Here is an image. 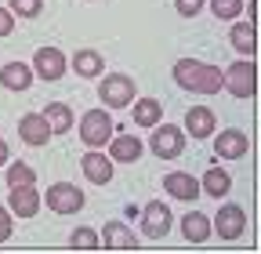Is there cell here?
Wrapping results in <instances>:
<instances>
[{
	"label": "cell",
	"instance_id": "obj_15",
	"mask_svg": "<svg viewBox=\"0 0 261 254\" xmlns=\"http://www.w3.org/2000/svg\"><path fill=\"white\" fill-rule=\"evenodd\" d=\"M142 156V142L135 135H116L109 138V160L113 164H135Z\"/></svg>",
	"mask_w": 261,
	"mask_h": 254
},
{
	"label": "cell",
	"instance_id": "obj_18",
	"mask_svg": "<svg viewBox=\"0 0 261 254\" xmlns=\"http://www.w3.org/2000/svg\"><path fill=\"white\" fill-rule=\"evenodd\" d=\"M0 84H4L8 91H29V84H33V69L25 66V62H8V66L0 69Z\"/></svg>",
	"mask_w": 261,
	"mask_h": 254
},
{
	"label": "cell",
	"instance_id": "obj_10",
	"mask_svg": "<svg viewBox=\"0 0 261 254\" xmlns=\"http://www.w3.org/2000/svg\"><path fill=\"white\" fill-rule=\"evenodd\" d=\"M18 135H22L25 145H47L51 127H47L44 113H29V116H22V120H18Z\"/></svg>",
	"mask_w": 261,
	"mask_h": 254
},
{
	"label": "cell",
	"instance_id": "obj_19",
	"mask_svg": "<svg viewBox=\"0 0 261 254\" xmlns=\"http://www.w3.org/2000/svg\"><path fill=\"white\" fill-rule=\"evenodd\" d=\"M181 236H185L189 243H203V240L211 236V218L200 214V211H189V214L181 218Z\"/></svg>",
	"mask_w": 261,
	"mask_h": 254
},
{
	"label": "cell",
	"instance_id": "obj_4",
	"mask_svg": "<svg viewBox=\"0 0 261 254\" xmlns=\"http://www.w3.org/2000/svg\"><path fill=\"white\" fill-rule=\"evenodd\" d=\"M98 98H102L106 109H127L135 102V80L123 77V73H109L98 87Z\"/></svg>",
	"mask_w": 261,
	"mask_h": 254
},
{
	"label": "cell",
	"instance_id": "obj_32",
	"mask_svg": "<svg viewBox=\"0 0 261 254\" xmlns=\"http://www.w3.org/2000/svg\"><path fill=\"white\" fill-rule=\"evenodd\" d=\"M4 164H8V142L0 138V167H4Z\"/></svg>",
	"mask_w": 261,
	"mask_h": 254
},
{
	"label": "cell",
	"instance_id": "obj_13",
	"mask_svg": "<svg viewBox=\"0 0 261 254\" xmlns=\"http://www.w3.org/2000/svg\"><path fill=\"white\" fill-rule=\"evenodd\" d=\"M163 189H167L174 200H181V204H192L196 196H200V182H196L192 174H185V171L167 174V178H163Z\"/></svg>",
	"mask_w": 261,
	"mask_h": 254
},
{
	"label": "cell",
	"instance_id": "obj_30",
	"mask_svg": "<svg viewBox=\"0 0 261 254\" xmlns=\"http://www.w3.org/2000/svg\"><path fill=\"white\" fill-rule=\"evenodd\" d=\"M11 29H15V15L8 8H0V37H8Z\"/></svg>",
	"mask_w": 261,
	"mask_h": 254
},
{
	"label": "cell",
	"instance_id": "obj_28",
	"mask_svg": "<svg viewBox=\"0 0 261 254\" xmlns=\"http://www.w3.org/2000/svg\"><path fill=\"white\" fill-rule=\"evenodd\" d=\"M37 182V174H33L29 164H11L8 167V185H33Z\"/></svg>",
	"mask_w": 261,
	"mask_h": 254
},
{
	"label": "cell",
	"instance_id": "obj_11",
	"mask_svg": "<svg viewBox=\"0 0 261 254\" xmlns=\"http://www.w3.org/2000/svg\"><path fill=\"white\" fill-rule=\"evenodd\" d=\"M102 240L109 250H138V236L130 233L123 221H106V229H102Z\"/></svg>",
	"mask_w": 261,
	"mask_h": 254
},
{
	"label": "cell",
	"instance_id": "obj_16",
	"mask_svg": "<svg viewBox=\"0 0 261 254\" xmlns=\"http://www.w3.org/2000/svg\"><path fill=\"white\" fill-rule=\"evenodd\" d=\"M247 135L243 131H221L218 138H214V153L218 156H225V160H240V156H247Z\"/></svg>",
	"mask_w": 261,
	"mask_h": 254
},
{
	"label": "cell",
	"instance_id": "obj_26",
	"mask_svg": "<svg viewBox=\"0 0 261 254\" xmlns=\"http://www.w3.org/2000/svg\"><path fill=\"white\" fill-rule=\"evenodd\" d=\"M69 247H73V250H98V247H102V240H98L94 229L84 225V229H76V233L69 236Z\"/></svg>",
	"mask_w": 261,
	"mask_h": 254
},
{
	"label": "cell",
	"instance_id": "obj_17",
	"mask_svg": "<svg viewBox=\"0 0 261 254\" xmlns=\"http://www.w3.org/2000/svg\"><path fill=\"white\" fill-rule=\"evenodd\" d=\"M185 131H189L192 138H211V135H214V113H211L207 106H192V109L185 113Z\"/></svg>",
	"mask_w": 261,
	"mask_h": 254
},
{
	"label": "cell",
	"instance_id": "obj_14",
	"mask_svg": "<svg viewBox=\"0 0 261 254\" xmlns=\"http://www.w3.org/2000/svg\"><path fill=\"white\" fill-rule=\"evenodd\" d=\"M8 204H11V214H18V218H33L40 211V196H37L33 185H11Z\"/></svg>",
	"mask_w": 261,
	"mask_h": 254
},
{
	"label": "cell",
	"instance_id": "obj_12",
	"mask_svg": "<svg viewBox=\"0 0 261 254\" xmlns=\"http://www.w3.org/2000/svg\"><path fill=\"white\" fill-rule=\"evenodd\" d=\"M80 171L94 182V185H106L109 178H113V160L106 153H98V149H91V153H84V160H80Z\"/></svg>",
	"mask_w": 261,
	"mask_h": 254
},
{
	"label": "cell",
	"instance_id": "obj_22",
	"mask_svg": "<svg viewBox=\"0 0 261 254\" xmlns=\"http://www.w3.org/2000/svg\"><path fill=\"white\" fill-rule=\"evenodd\" d=\"M73 69H76V77H98L106 69V58L98 55V51H76V58H73Z\"/></svg>",
	"mask_w": 261,
	"mask_h": 254
},
{
	"label": "cell",
	"instance_id": "obj_29",
	"mask_svg": "<svg viewBox=\"0 0 261 254\" xmlns=\"http://www.w3.org/2000/svg\"><path fill=\"white\" fill-rule=\"evenodd\" d=\"M203 4H207V0H174L178 15H185V18H196V15L203 11Z\"/></svg>",
	"mask_w": 261,
	"mask_h": 254
},
{
	"label": "cell",
	"instance_id": "obj_2",
	"mask_svg": "<svg viewBox=\"0 0 261 254\" xmlns=\"http://www.w3.org/2000/svg\"><path fill=\"white\" fill-rule=\"evenodd\" d=\"M221 84L228 87V94H236V98H254L257 91V69H254V58H240L228 66V73L221 77Z\"/></svg>",
	"mask_w": 261,
	"mask_h": 254
},
{
	"label": "cell",
	"instance_id": "obj_9",
	"mask_svg": "<svg viewBox=\"0 0 261 254\" xmlns=\"http://www.w3.org/2000/svg\"><path fill=\"white\" fill-rule=\"evenodd\" d=\"M167 229H171V207L160 204V200H152V204L145 207V214H142V233H145L149 240H160Z\"/></svg>",
	"mask_w": 261,
	"mask_h": 254
},
{
	"label": "cell",
	"instance_id": "obj_8",
	"mask_svg": "<svg viewBox=\"0 0 261 254\" xmlns=\"http://www.w3.org/2000/svg\"><path fill=\"white\" fill-rule=\"evenodd\" d=\"M214 229H218L221 240L243 236V229H247V211L236 207V204H221V211H218V218H214Z\"/></svg>",
	"mask_w": 261,
	"mask_h": 254
},
{
	"label": "cell",
	"instance_id": "obj_3",
	"mask_svg": "<svg viewBox=\"0 0 261 254\" xmlns=\"http://www.w3.org/2000/svg\"><path fill=\"white\" fill-rule=\"evenodd\" d=\"M80 138H84V145H91V149L109 145V138H113V116H109L106 109H87L84 120H80Z\"/></svg>",
	"mask_w": 261,
	"mask_h": 254
},
{
	"label": "cell",
	"instance_id": "obj_7",
	"mask_svg": "<svg viewBox=\"0 0 261 254\" xmlns=\"http://www.w3.org/2000/svg\"><path fill=\"white\" fill-rule=\"evenodd\" d=\"M47 207L55 214H73V211L84 207V193H80L76 185H69V182H55L47 189Z\"/></svg>",
	"mask_w": 261,
	"mask_h": 254
},
{
	"label": "cell",
	"instance_id": "obj_31",
	"mask_svg": "<svg viewBox=\"0 0 261 254\" xmlns=\"http://www.w3.org/2000/svg\"><path fill=\"white\" fill-rule=\"evenodd\" d=\"M8 236H11V211L0 207V243H4Z\"/></svg>",
	"mask_w": 261,
	"mask_h": 254
},
{
	"label": "cell",
	"instance_id": "obj_6",
	"mask_svg": "<svg viewBox=\"0 0 261 254\" xmlns=\"http://www.w3.org/2000/svg\"><path fill=\"white\" fill-rule=\"evenodd\" d=\"M65 69H69V58H65L58 47H40L33 55V73L40 80H62Z\"/></svg>",
	"mask_w": 261,
	"mask_h": 254
},
{
	"label": "cell",
	"instance_id": "obj_20",
	"mask_svg": "<svg viewBox=\"0 0 261 254\" xmlns=\"http://www.w3.org/2000/svg\"><path fill=\"white\" fill-rule=\"evenodd\" d=\"M228 40H232V47H236L240 55L254 58V51H257V33H254L250 22H236L232 29H228Z\"/></svg>",
	"mask_w": 261,
	"mask_h": 254
},
{
	"label": "cell",
	"instance_id": "obj_27",
	"mask_svg": "<svg viewBox=\"0 0 261 254\" xmlns=\"http://www.w3.org/2000/svg\"><path fill=\"white\" fill-rule=\"evenodd\" d=\"M8 11L18 15V18H37V15L44 11V0H11Z\"/></svg>",
	"mask_w": 261,
	"mask_h": 254
},
{
	"label": "cell",
	"instance_id": "obj_23",
	"mask_svg": "<svg viewBox=\"0 0 261 254\" xmlns=\"http://www.w3.org/2000/svg\"><path fill=\"white\" fill-rule=\"evenodd\" d=\"M160 116H163V109H160L156 98H138V102H135V123H142V127H156Z\"/></svg>",
	"mask_w": 261,
	"mask_h": 254
},
{
	"label": "cell",
	"instance_id": "obj_1",
	"mask_svg": "<svg viewBox=\"0 0 261 254\" xmlns=\"http://www.w3.org/2000/svg\"><path fill=\"white\" fill-rule=\"evenodd\" d=\"M174 80H178V87L200 91V94L221 91V69L207 66V62H196V58H178L174 62Z\"/></svg>",
	"mask_w": 261,
	"mask_h": 254
},
{
	"label": "cell",
	"instance_id": "obj_5",
	"mask_svg": "<svg viewBox=\"0 0 261 254\" xmlns=\"http://www.w3.org/2000/svg\"><path fill=\"white\" fill-rule=\"evenodd\" d=\"M152 153L160 156V160H174V156H181V149H185V135L178 131V127L174 123H156L152 127Z\"/></svg>",
	"mask_w": 261,
	"mask_h": 254
},
{
	"label": "cell",
	"instance_id": "obj_21",
	"mask_svg": "<svg viewBox=\"0 0 261 254\" xmlns=\"http://www.w3.org/2000/svg\"><path fill=\"white\" fill-rule=\"evenodd\" d=\"M44 120H47V127H51V135H65L73 127V109L65 106V102H51L47 109H44Z\"/></svg>",
	"mask_w": 261,
	"mask_h": 254
},
{
	"label": "cell",
	"instance_id": "obj_24",
	"mask_svg": "<svg viewBox=\"0 0 261 254\" xmlns=\"http://www.w3.org/2000/svg\"><path fill=\"white\" fill-rule=\"evenodd\" d=\"M203 189H207V193H211L214 200H221V196L228 193V189H232V178H228L221 167H211V171L203 174Z\"/></svg>",
	"mask_w": 261,
	"mask_h": 254
},
{
	"label": "cell",
	"instance_id": "obj_25",
	"mask_svg": "<svg viewBox=\"0 0 261 254\" xmlns=\"http://www.w3.org/2000/svg\"><path fill=\"white\" fill-rule=\"evenodd\" d=\"M243 0H211V11L218 15V18H225V22H236L240 15H243Z\"/></svg>",
	"mask_w": 261,
	"mask_h": 254
}]
</instances>
